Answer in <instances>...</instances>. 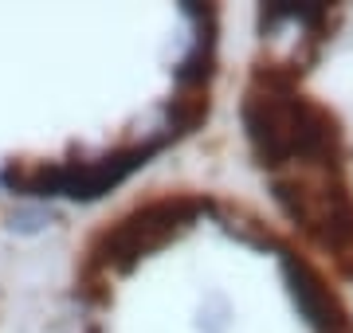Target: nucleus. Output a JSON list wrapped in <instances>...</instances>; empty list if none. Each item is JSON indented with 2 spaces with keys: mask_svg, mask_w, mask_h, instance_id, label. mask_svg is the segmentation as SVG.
<instances>
[{
  "mask_svg": "<svg viewBox=\"0 0 353 333\" xmlns=\"http://www.w3.org/2000/svg\"><path fill=\"white\" fill-rule=\"evenodd\" d=\"M216 8L0 4V212L87 219L212 110Z\"/></svg>",
  "mask_w": 353,
  "mask_h": 333,
  "instance_id": "nucleus-1",
  "label": "nucleus"
}]
</instances>
